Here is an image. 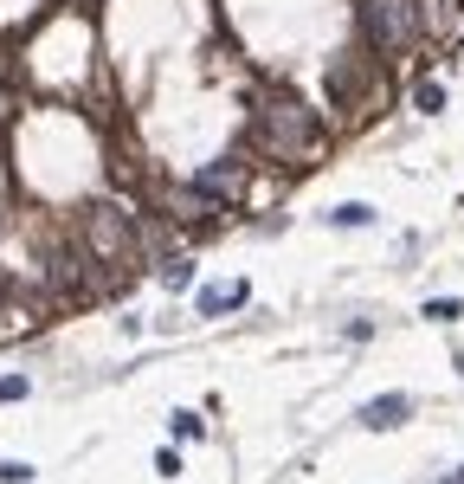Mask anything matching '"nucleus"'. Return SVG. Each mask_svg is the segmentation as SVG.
<instances>
[{
  "instance_id": "ddd939ff",
  "label": "nucleus",
  "mask_w": 464,
  "mask_h": 484,
  "mask_svg": "<svg viewBox=\"0 0 464 484\" xmlns=\"http://www.w3.org/2000/svg\"><path fill=\"white\" fill-rule=\"evenodd\" d=\"M168 433H181V439H194V433H200V420H194V413H175V420H168Z\"/></svg>"
},
{
  "instance_id": "f8f14e48",
  "label": "nucleus",
  "mask_w": 464,
  "mask_h": 484,
  "mask_svg": "<svg viewBox=\"0 0 464 484\" xmlns=\"http://www.w3.org/2000/svg\"><path fill=\"white\" fill-rule=\"evenodd\" d=\"M0 400H26V375H0Z\"/></svg>"
},
{
  "instance_id": "39448f33",
  "label": "nucleus",
  "mask_w": 464,
  "mask_h": 484,
  "mask_svg": "<svg viewBox=\"0 0 464 484\" xmlns=\"http://www.w3.org/2000/svg\"><path fill=\"white\" fill-rule=\"evenodd\" d=\"M239 181H246V168L232 162V156H226V162H207L194 187H200V194H239Z\"/></svg>"
},
{
  "instance_id": "1a4fd4ad",
  "label": "nucleus",
  "mask_w": 464,
  "mask_h": 484,
  "mask_svg": "<svg viewBox=\"0 0 464 484\" xmlns=\"http://www.w3.org/2000/svg\"><path fill=\"white\" fill-rule=\"evenodd\" d=\"M413 110H426V116L445 110V91H439V85H419V91H413Z\"/></svg>"
},
{
  "instance_id": "6e6552de",
  "label": "nucleus",
  "mask_w": 464,
  "mask_h": 484,
  "mask_svg": "<svg viewBox=\"0 0 464 484\" xmlns=\"http://www.w3.org/2000/svg\"><path fill=\"white\" fill-rule=\"evenodd\" d=\"M329 220H336V227H368V220H374V207H361V200H342Z\"/></svg>"
},
{
  "instance_id": "7ed1b4c3",
  "label": "nucleus",
  "mask_w": 464,
  "mask_h": 484,
  "mask_svg": "<svg viewBox=\"0 0 464 484\" xmlns=\"http://www.w3.org/2000/svg\"><path fill=\"white\" fill-rule=\"evenodd\" d=\"M85 239H91V252L97 258H129L136 252V214L129 207H116V200H97L91 214H85Z\"/></svg>"
},
{
  "instance_id": "f257e3e1",
  "label": "nucleus",
  "mask_w": 464,
  "mask_h": 484,
  "mask_svg": "<svg viewBox=\"0 0 464 484\" xmlns=\"http://www.w3.org/2000/svg\"><path fill=\"white\" fill-rule=\"evenodd\" d=\"M252 136H258V149H271L277 162H297L317 149V116H309L303 104L290 97H265L258 116H252Z\"/></svg>"
},
{
  "instance_id": "f03ea898",
  "label": "nucleus",
  "mask_w": 464,
  "mask_h": 484,
  "mask_svg": "<svg viewBox=\"0 0 464 484\" xmlns=\"http://www.w3.org/2000/svg\"><path fill=\"white\" fill-rule=\"evenodd\" d=\"M361 26L374 52H407L419 39V0H361Z\"/></svg>"
},
{
  "instance_id": "0eeeda50",
  "label": "nucleus",
  "mask_w": 464,
  "mask_h": 484,
  "mask_svg": "<svg viewBox=\"0 0 464 484\" xmlns=\"http://www.w3.org/2000/svg\"><path fill=\"white\" fill-rule=\"evenodd\" d=\"M162 285L168 291H187L194 285V258H162Z\"/></svg>"
},
{
  "instance_id": "20e7f679",
  "label": "nucleus",
  "mask_w": 464,
  "mask_h": 484,
  "mask_svg": "<svg viewBox=\"0 0 464 484\" xmlns=\"http://www.w3.org/2000/svg\"><path fill=\"white\" fill-rule=\"evenodd\" d=\"M407 413H413V400H407V394H380V400H368V407H361V427H374V433H380V427H400Z\"/></svg>"
},
{
  "instance_id": "423d86ee",
  "label": "nucleus",
  "mask_w": 464,
  "mask_h": 484,
  "mask_svg": "<svg viewBox=\"0 0 464 484\" xmlns=\"http://www.w3.org/2000/svg\"><path fill=\"white\" fill-rule=\"evenodd\" d=\"M329 91H336V97H355V91H361V58H342V65H336Z\"/></svg>"
},
{
  "instance_id": "9d476101",
  "label": "nucleus",
  "mask_w": 464,
  "mask_h": 484,
  "mask_svg": "<svg viewBox=\"0 0 464 484\" xmlns=\"http://www.w3.org/2000/svg\"><path fill=\"white\" fill-rule=\"evenodd\" d=\"M0 484H33V465L26 459H7V465H0Z\"/></svg>"
},
{
  "instance_id": "9b49d317",
  "label": "nucleus",
  "mask_w": 464,
  "mask_h": 484,
  "mask_svg": "<svg viewBox=\"0 0 464 484\" xmlns=\"http://www.w3.org/2000/svg\"><path fill=\"white\" fill-rule=\"evenodd\" d=\"M458 310H464V304H458V297H432V304H426V317H432V323H451V317H458Z\"/></svg>"
}]
</instances>
